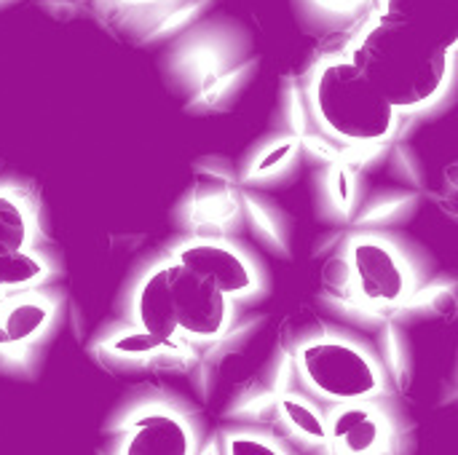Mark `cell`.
Listing matches in <instances>:
<instances>
[{"instance_id": "obj_1", "label": "cell", "mask_w": 458, "mask_h": 455, "mask_svg": "<svg viewBox=\"0 0 458 455\" xmlns=\"http://www.w3.org/2000/svg\"><path fill=\"white\" fill-rule=\"evenodd\" d=\"M349 62L397 113L435 105L454 75V51L381 13L357 35Z\"/></svg>"}, {"instance_id": "obj_2", "label": "cell", "mask_w": 458, "mask_h": 455, "mask_svg": "<svg viewBox=\"0 0 458 455\" xmlns=\"http://www.w3.org/2000/svg\"><path fill=\"white\" fill-rule=\"evenodd\" d=\"M311 97L322 126L346 145L373 147L394 134L397 110L349 62V56L333 59L317 72Z\"/></svg>"}, {"instance_id": "obj_3", "label": "cell", "mask_w": 458, "mask_h": 455, "mask_svg": "<svg viewBox=\"0 0 458 455\" xmlns=\"http://www.w3.org/2000/svg\"><path fill=\"white\" fill-rule=\"evenodd\" d=\"M295 367L311 394L333 402H373L384 392V370L362 346L322 335L298 349Z\"/></svg>"}, {"instance_id": "obj_4", "label": "cell", "mask_w": 458, "mask_h": 455, "mask_svg": "<svg viewBox=\"0 0 458 455\" xmlns=\"http://www.w3.org/2000/svg\"><path fill=\"white\" fill-rule=\"evenodd\" d=\"M169 287L174 298L177 335L188 343L220 341L233 319L231 298L223 295L212 282L169 260Z\"/></svg>"}, {"instance_id": "obj_5", "label": "cell", "mask_w": 458, "mask_h": 455, "mask_svg": "<svg viewBox=\"0 0 458 455\" xmlns=\"http://www.w3.org/2000/svg\"><path fill=\"white\" fill-rule=\"evenodd\" d=\"M357 295L376 308H394L411 298L413 279L408 263L381 239H360L349 252Z\"/></svg>"}, {"instance_id": "obj_6", "label": "cell", "mask_w": 458, "mask_h": 455, "mask_svg": "<svg viewBox=\"0 0 458 455\" xmlns=\"http://www.w3.org/2000/svg\"><path fill=\"white\" fill-rule=\"evenodd\" d=\"M172 260L177 265L193 271L196 276L212 282L231 300L255 292L260 284L258 271L250 263V257L242 249H236L225 241H217V239L185 241L182 247H177Z\"/></svg>"}, {"instance_id": "obj_7", "label": "cell", "mask_w": 458, "mask_h": 455, "mask_svg": "<svg viewBox=\"0 0 458 455\" xmlns=\"http://www.w3.org/2000/svg\"><path fill=\"white\" fill-rule=\"evenodd\" d=\"M327 418V445L335 455H389L392 426L373 402L335 405Z\"/></svg>"}, {"instance_id": "obj_8", "label": "cell", "mask_w": 458, "mask_h": 455, "mask_svg": "<svg viewBox=\"0 0 458 455\" xmlns=\"http://www.w3.org/2000/svg\"><path fill=\"white\" fill-rule=\"evenodd\" d=\"M118 455H196V437L177 413L150 408L126 426Z\"/></svg>"}, {"instance_id": "obj_9", "label": "cell", "mask_w": 458, "mask_h": 455, "mask_svg": "<svg viewBox=\"0 0 458 455\" xmlns=\"http://www.w3.org/2000/svg\"><path fill=\"white\" fill-rule=\"evenodd\" d=\"M54 308L56 306L46 290L13 292L0 303V335L8 349V359L24 357L27 349L48 333Z\"/></svg>"}, {"instance_id": "obj_10", "label": "cell", "mask_w": 458, "mask_h": 455, "mask_svg": "<svg viewBox=\"0 0 458 455\" xmlns=\"http://www.w3.org/2000/svg\"><path fill=\"white\" fill-rule=\"evenodd\" d=\"M134 327L148 333L164 349H177V316H174V298L169 287V263L150 268L134 292Z\"/></svg>"}, {"instance_id": "obj_11", "label": "cell", "mask_w": 458, "mask_h": 455, "mask_svg": "<svg viewBox=\"0 0 458 455\" xmlns=\"http://www.w3.org/2000/svg\"><path fill=\"white\" fill-rule=\"evenodd\" d=\"M381 16L421 32L445 51H456L458 0H381Z\"/></svg>"}, {"instance_id": "obj_12", "label": "cell", "mask_w": 458, "mask_h": 455, "mask_svg": "<svg viewBox=\"0 0 458 455\" xmlns=\"http://www.w3.org/2000/svg\"><path fill=\"white\" fill-rule=\"evenodd\" d=\"M38 236L40 223L32 198L13 185H0V257L35 249Z\"/></svg>"}, {"instance_id": "obj_13", "label": "cell", "mask_w": 458, "mask_h": 455, "mask_svg": "<svg viewBox=\"0 0 458 455\" xmlns=\"http://www.w3.org/2000/svg\"><path fill=\"white\" fill-rule=\"evenodd\" d=\"M54 265L40 249H21L0 257V284L8 295L35 292L51 282Z\"/></svg>"}, {"instance_id": "obj_14", "label": "cell", "mask_w": 458, "mask_h": 455, "mask_svg": "<svg viewBox=\"0 0 458 455\" xmlns=\"http://www.w3.org/2000/svg\"><path fill=\"white\" fill-rule=\"evenodd\" d=\"M279 418L309 445H327V418L319 408L301 394H282L276 400Z\"/></svg>"}, {"instance_id": "obj_15", "label": "cell", "mask_w": 458, "mask_h": 455, "mask_svg": "<svg viewBox=\"0 0 458 455\" xmlns=\"http://www.w3.org/2000/svg\"><path fill=\"white\" fill-rule=\"evenodd\" d=\"M107 349L121 359H150V357H161L164 351H169L158 341H153L148 333H142L140 327H129V330L113 335L107 341Z\"/></svg>"}, {"instance_id": "obj_16", "label": "cell", "mask_w": 458, "mask_h": 455, "mask_svg": "<svg viewBox=\"0 0 458 455\" xmlns=\"http://www.w3.org/2000/svg\"><path fill=\"white\" fill-rule=\"evenodd\" d=\"M225 455H284V451L260 434H228Z\"/></svg>"}, {"instance_id": "obj_17", "label": "cell", "mask_w": 458, "mask_h": 455, "mask_svg": "<svg viewBox=\"0 0 458 455\" xmlns=\"http://www.w3.org/2000/svg\"><path fill=\"white\" fill-rule=\"evenodd\" d=\"M201 455H217V448L212 445V448H207V451H204V453H201Z\"/></svg>"}, {"instance_id": "obj_18", "label": "cell", "mask_w": 458, "mask_h": 455, "mask_svg": "<svg viewBox=\"0 0 458 455\" xmlns=\"http://www.w3.org/2000/svg\"><path fill=\"white\" fill-rule=\"evenodd\" d=\"M5 298H8V292H5V290H3V284H0V303H3Z\"/></svg>"}]
</instances>
